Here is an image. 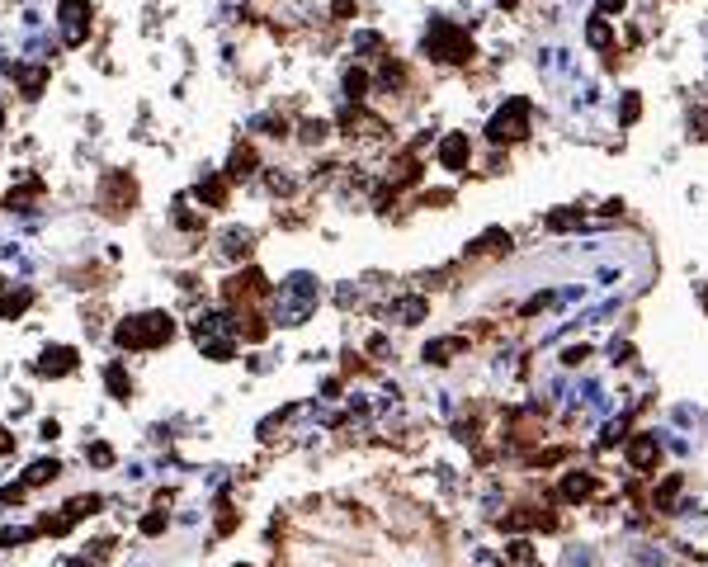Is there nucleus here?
Masks as SVG:
<instances>
[{
	"mask_svg": "<svg viewBox=\"0 0 708 567\" xmlns=\"http://www.w3.org/2000/svg\"><path fill=\"white\" fill-rule=\"evenodd\" d=\"M463 346V341H435V346L425 350V360H435V364H449V355Z\"/></svg>",
	"mask_w": 708,
	"mask_h": 567,
	"instance_id": "nucleus-10",
	"label": "nucleus"
},
{
	"mask_svg": "<svg viewBox=\"0 0 708 567\" xmlns=\"http://www.w3.org/2000/svg\"><path fill=\"white\" fill-rule=\"evenodd\" d=\"M524 128H529V104L524 99H510V109H501L496 118H491V142H515L524 138Z\"/></svg>",
	"mask_w": 708,
	"mask_h": 567,
	"instance_id": "nucleus-2",
	"label": "nucleus"
},
{
	"mask_svg": "<svg viewBox=\"0 0 708 567\" xmlns=\"http://www.w3.org/2000/svg\"><path fill=\"white\" fill-rule=\"evenodd\" d=\"M364 85H368V80H364V71H349V76H345V90L354 94V99L364 94Z\"/></svg>",
	"mask_w": 708,
	"mask_h": 567,
	"instance_id": "nucleus-16",
	"label": "nucleus"
},
{
	"mask_svg": "<svg viewBox=\"0 0 708 567\" xmlns=\"http://www.w3.org/2000/svg\"><path fill=\"white\" fill-rule=\"evenodd\" d=\"M29 288H10V293H0V317H19L24 307H29Z\"/></svg>",
	"mask_w": 708,
	"mask_h": 567,
	"instance_id": "nucleus-6",
	"label": "nucleus"
},
{
	"mask_svg": "<svg viewBox=\"0 0 708 567\" xmlns=\"http://www.w3.org/2000/svg\"><path fill=\"white\" fill-rule=\"evenodd\" d=\"M90 511H99V496H71V501H66V516L71 520L90 516Z\"/></svg>",
	"mask_w": 708,
	"mask_h": 567,
	"instance_id": "nucleus-9",
	"label": "nucleus"
},
{
	"mask_svg": "<svg viewBox=\"0 0 708 567\" xmlns=\"http://www.w3.org/2000/svg\"><path fill=\"white\" fill-rule=\"evenodd\" d=\"M10 449H15V435H10V430H0V454H10Z\"/></svg>",
	"mask_w": 708,
	"mask_h": 567,
	"instance_id": "nucleus-19",
	"label": "nucleus"
},
{
	"mask_svg": "<svg viewBox=\"0 0 708 567\" xmlns=\"http://www.w3.org/2000/svg\"><path fill=\"white\" fill-rule=\"evenodd\" d=\"M161 530H166V516H161V511L142 520V535H161Z\"/></svg>",
	"mask_w": 708,
	"mask_h": 567,
	"instance_id": "nucleus-17",
	"label": "nucleus"
},
{
	"mask_svg": "<svg viewBox=\"0 0 708 567\" xmlns=\"http://www.w3.org/2000/svg\"><path fill=\"white\" fill-rule=\"evenodd\" d=\"M118 336V346L123 350H142V346H161V341H170L175 336V322L166 312H147V317H128L123 327L113 331Z\"/></svg>",
	"mask_w": 708,
	"mask_h": 567,
	"instance_id": "nucleus-1",
	"label": "nucleus"
},
{
	"mask_svg": "<svg viewBox=\"0 0 708 567\" xmlns=\"http://www.w3.org/2000/svg\"><path fill=\"white\" fill-rule=\"evenodd\" d=\"M590 487H595L590 477H566V482H562V492L571 496V501H581V496H590Z\"/></svg>",
	"mask_w": 708,
	"mask_h": 567,
	"instance_id": "nucleus-11",
	"label": "nucleus"
},
{
	"mask_svg": "<svg viewBox=\"0 0 708 567\" xmlns=\"http://www.w3.org/2000/svg\"><path fill=\"white\" fill-rule=\"evenodd\" d=\"M199 199H208V204H222V199H227V185H222V180H204V185H199Z\"/></svg>",
	"mask_w": 708,
	"mask_h": 567,
	"instance_id": "nucleus-12",
	"label": "nucleus"
},
{
	"mask_svg": "<svg viewBox=\"0 0 708 567\" xmlns=\"http://www.w3.org/2000/svg\"><path fill=\"white\" fill-rule=\"evenodd\" d=\"M80 10H85V0H62V19H66V43H80V38H85V24H80Z\"/></svg>",
	"mask_w": 708,
	"mask_h": 567,
	"instance_id": "nucleus-5",
	"label": "nucleus"
},
{
	"mask_svg": "<svg viewBox=\"0 0 708 567\" xmlns=\"http://www.w3.org/2000/svg\"><path fill=\"white\" fill-rule=\"evenodd\" d=\"M652 458H657V440H638L633 444V463H638V468H647Z\"/></svg>",
	"mask_w": 708,
	"mask_h": 567,
	"instance_id": "nucleus-13",
	"label": "nucleus"
},
{
	"mask_svg": "<svg viewBox=\"0 0 708 567\" xmlns=\"http://www.w3.org/2000/svg\"><path fill=\"white\" fill-rule=\"evenodd\" d=\"M440 161L449 166V171H463L468 166V138H444V147H440Z\"/></svg>",
	"mask_w": 708,
	"mask_h": 567,
	"instance_id": "nucleus-4",
	"label": "nucleus"
},
{
	"mask_svg": "<svg viewBox=\"0 0 708 567\" xmlns=\"http://www.w3.org/2000/svg\"><path fill=\"white\" fill-rule=\"evenodd\" d=\"M104 378H109V393H113V397H128V393H132V383L123 378V369H118V364H113Z\"/></svg>",
	"mask_w": 708,
	"mask_h": 567,
	"instance_id": "nucleus-14",
	"label": "nucleus"
},
{
	"mask_svg": "<svg viewBox=\"0 0 708 567\" xmlns=\"http://www.w3.org/2000/svg\"><path fill=\"white\" fill-rule=\"evenodd\" d=\"M57 472H62V468H57V458H43V463H33V468H29L24 487H43V482H52Z\"/></svg>",
	"mask_w": 708,
	"mask_h": 567,
	"instance_id": "nucleus-7",
	"label": "nucleus"
},
{
	"mask_svg": "<svg viewBox=\"0 0 708 567\" xmlns=\"http://www.w3.org/2000/svg\"><path fill=\"white\" fill-rule=\"evenodd\" d=\"M43 374H71L76 369V350H66V346H57V350H43V364H38Z\"/></svg>",
	"mask_w": 708,
	"mask_h": 567,
	"instance_id": "nucleus-3",
	"label": "nucleus"
},
{
	"mask_svg": "<svg viewBox=\"0 0 708 567\" xmlns=\"http://www.w3.org/2000/svg\"><path fill=\"white\" fill-rule=\"evenodd\" d=\"M90 458H94V463H113V449H109V444H94Z\"/></svg>",
	"mask_w": 708,
	"mask_h": 567,
	"instance_id": "nucleus-18",
	"label": "nucleus"
},
{
	"mask_svg": "<svg viewBox=\"0 0 708 567\" xmlns=\"http://www.w3.org/2000/svg\"><path fill=\"white\" fill-rule=\"evenodd\" d=\"M326 133H330L326 118H307V123H302V142H321Z\"/></svg>",
	"mask_w": 708,
	"mask_h": 567,
	"instance_id": "nucleus-15",
	"label": "nucleus"
},
{
	"mask_svg": "<svg viewBox=\"0 0 708 567\" xmlns=\"http://www.w3.org/2000/svg\"><path fill=\"white\" fill-rule=\"evenodd\" d=\"M251 166H255V152H251V147H236V152H232V166H227V175H232V180H236V175H251Z\"/></svg>",
	"mask_w": 708,
	"mask_h": 567,
	"instance_id": "nucleus-8",
	"label": "nucleus"
}]
</instances>
